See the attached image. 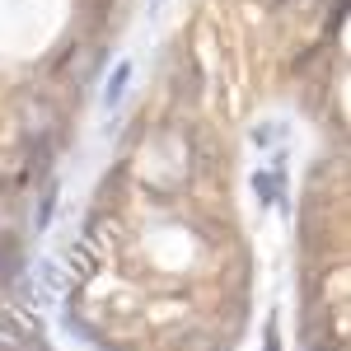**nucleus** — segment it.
Returning a JSON list of instances; mask_svg holds the SVG:
<instances>
[{
    "label": "nucleus",
    "instance_id": "obj_1",
    "mask_svg": "<svg viewBox=\"0 0 351 351\" xmlns=\"http://www.w3.org/2000/svg\"><path fill=\"white\" fill-rule=\"evenodd\" d=\"M127 84H132V61H117L108 75V89H104V108H117V99L127 94Z\"/></svg>",
    "mask_w": 351,
    "mask_h": 351
}]
</instances>
